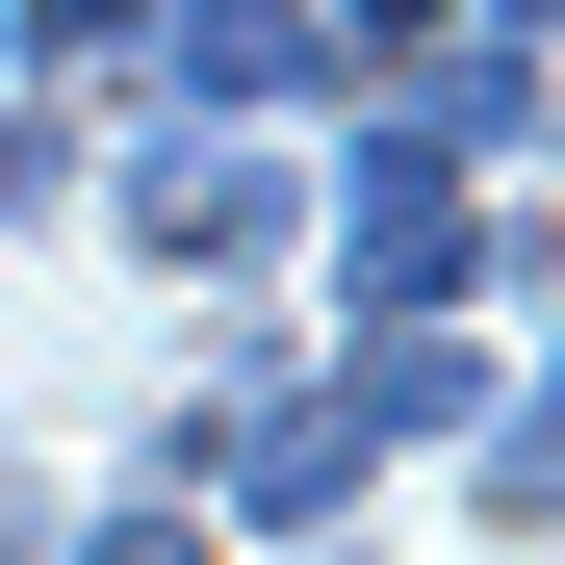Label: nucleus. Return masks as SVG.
<instances>
[{"instance_id":"1","label":"nucleus","mask_w":565,"mask_h":565,"mask_svg":"<svg viewBox=\"0 0 565 565\" xmlns=\"http://www.w3.org/2000/svg\"><path fill=\"white\" fill-rule=\"evenodd\" d=\"M514 257H540V232H514L462 154H412V129H360V154H334V282H360V334H437L462 282H514Z\"/></svg>"},{"instance_id":"2","label":"nucleus","mask_w":565,"mask_h":565,"mask_svg":"<svg viewBox=\"0 0 565 565\" xmlns=\"http://www.w3.org/2000/svg\"><path fill=\"white\" fill-rule=\"evenodd\" d=\"M282 206H309V180H282L257 129H154V154H129V257H154V282H206V257H257Z\"/></svg>"},{"instance_id":"3","label":"nucleus","mask_w":565,"mask_h":565,"mask_svg":"<svg viewBox=\"0 0 565 565\" xmlns=\"http://www.w3.org/2000/svg\"><path fill=\"white\" fill-rule=\"evenodd\" d=\"M386 129H412V154H514V129H540V26H437V52H386Z\"/></svg>"},{"instance_id":"4","label":"nucleus","mask_w":565,"mask_h":565,"mask_svg":"<svg viewBox=\"0 0 565 565\" xmlns=\"http://www.w3.org/2000/svg\"><path fill=\"white\" fill-rule=\"evenodd\" d=\"M180 77L257 129V104H309V77H334V26H309V0H206V26H180Z\"/></svg>"},{"instance_id":"5","label":"nucleus","mask_w":565,"mask_h":565,"mask_svg":"<svg viewBox=\"0 0 565 565\" xmlns=\"http://www.w3.org/2000/svg\"><path fill=\"white\" fill-rule=\"evenodd\" d=\"M540 489H565V462H540V412L489 386V437H462V514H489V540H540Z\"/></svg>"},{"instance_id":"6","label":"nucleus","mask_w":565,"mask_h":565,"mask_svg":"<svg viewBox=\"0 0 565 565\" xmlns=\"http://www.w3.org/2000/svg\"><path fill=\"white\" fill-rule=\"evenodd\" d=\"M52 565H206V489H129V514H77Z\"/></svg>"},{"instance_id":"7","label":"nucleus","mask_w":565,"mask_h":565,"mask_svg":"<svg viewBox=\"0 0 565 565\" xmlns=\"http://www.w3.org/2000/svg\"><path fill=\"white\" fill-rule=\"evenodd\" d=\"M154 26V0H26V52H129Z\"/></svg>"},{"instance_id":"8","label":"nucleus","mask_w":565,"mask_h":565,"mask_svg":"<svg viewBox=\"0 0 565 565\" xmlns=\"http://www.w3.org/2000/svg\"><path fill=\"white\" fill-rule=\"evenodd\" d=\"M0 565H52V514H26V489H0Z\"/></svg>"}]
</instances>
